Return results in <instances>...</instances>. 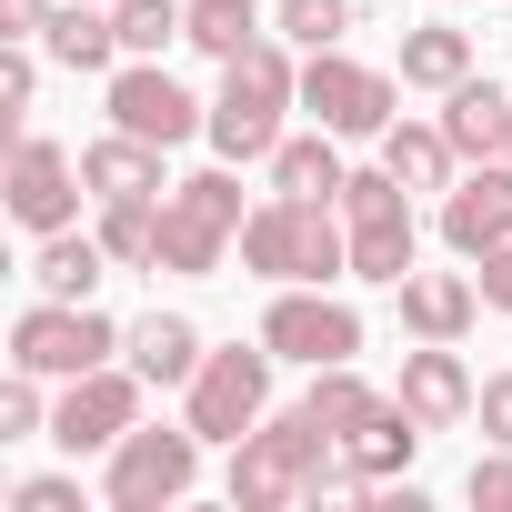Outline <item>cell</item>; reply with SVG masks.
<instances>
[{
    "instance_id": "cell-1",
    "label": "cell",
    "mask_w": 512,
    "mask_h": 512,
    "mask_svg": "<svg viewBox=\"0 0 512 512\" xmlns=\"http://www.w3.org/2000/svg\"><path fill=\"white\" fill-rule=\"evenodd\" d=\"M231 512H272V502H352V492H372L362 472H352V452H342V432H322L302 402L292 412H262L241 442H231Z\"/></svg>"
},
{
    "instance_id": "cell-36",
    "label": "cell",
    "mask_w": 512,
    "mask_h": 512,
    "mask_svg": "<svg viewBox=\"0 0 512 512\" xmlns=\"http://www.w3.org/2000/svg\"><path fill=\"white\" fill-rule=\"evenodd\" d=\"M472 412H482V432H492V442H502V452H512V372H492V382H482V402H472Z\"/></svg>"
},
{
    "instance_id": "cell-30",
    "label": "cell",
    "mask_w": 512,
    "mask_h": 512,
    "mask_svg": "<svg viewBox=\"0 0 512 512\" xmlns=\"http://www.w3.org/2000/svg\"><path fill=\"white\" fill-rule=\"evenodd\" d=\"M272 21H282V41H292V51H342L352 0H272Z\"/></svg>"
},
{
    "instance_id": "cell-29",
    "label": "cell",
    "mask_w": 512,
    "mask_h": 512,
    "mask_svg": "<svg viewBox=\"0 0 512 512\" xmlns=\"http://www.w3.org/2000/svg\"><path fill=\"white\" fill-rule=\"evenodd\" d=\"M251 21H262V0H191V51H211V61H231L241 41H262V31H251Z\"/></svg>"
},
{
    "instance_id": "cell-11",
    "label": "cell",
    "mask_w": 512,
    "mask_h": 512,
    "mask_svg": "<svg viewBox=\"0 0 512 512\" xmlns=\"http://www.w3.org/2000/svg\"><path fill=\"white\" fill-rule=\"evenodd\" d=\"M141 392H151V382H141V372H111V362L81 372V382H61V402H51V442H61L71 462H81V452H111V442L141 422Z\"/></svg>"
},
{
    "instance_id": "cell-24",
    "label": "cell",
    "mask_w": 512,
    "mask_h": 512,
    "mask_svg": "<svg viewBox=\"0 0 512 512\" xmlns=\"http://www.w3.org/2000/svg\"><path fill=\"white\" fill-rule=\"evenodd\" d=\"M452 81H472V31H452V21L402 31V91H452Z\"/></svg>"
},
{
    "instance_id": "cell-34",
    "label": "cell",
    "mask_w": 512,
    "mask_h": 512,
    "mask_svg": "<svg viewBox=\"0 0 512 512\" xmlns=\"http://www.w3.org/2000/svg\"><path fill=\"white\" fill-rule=\"evenodd\" d=\"M462 492H472V502H482V512H512V452H502V442H492V452H482V462H472V482H462Z\"/></svg>"
},
{
    "instance_id": "cell-15",
    "label": "cell",
    "mask_w": 512,
    "mask_h": 512,
    "mask_svg": "<svg viewBox=\"0 0 512 512\" xmlns=\"http://www.w3.org/2000/svg\"><path fill=\"white\" fill-rule=\"evenodd\" d=\"M81 181H91V201H161L171 191L161 181V141H141V131H101L81 151Z\"/></svg>"
},
{
    "instance_id": "cell-16",
    "label": "cell",
    "mask_w": 512,
    "mask_h": 512,
    "mask_svg": "<svg viewBox=\"0 0 512 512\" xmlns=\"http://www.w3.org/2000/svg\"><path fill=\"white\" fill-rule=\"evenodd\" d=\"M402 402L432 422V432H452V422H472V372H462V352L452 342H422V352H402Z\"/></svg>"
},
{
    "instance_id": "cell-9",
    "label": "cell",
    "mask_w": 512,
    "mask_h": 512,
    "mask_svg": "<svg viewBox=\"0 0 512 512\" xmlns=\"http://www.w3.org/2000/svg\"><path fill=\"white\" fill-rule=\"evenodd\" d=\"M262 342H272L282 362L322 372V362H352V352H362V312H352V302H332L322 282H282V292H272V312H262Z\"/></svg>"
},
{
    "instance_id": "cell-26",
    "label": "cell",
    "mask_w": 512,
    "mask_h": 512,
    "mask_svg": "<svg viewBox=\"0 0 512 512\" xmlns=\"http://www.w3.org/2000/svg\"><path fill=\"white\" fill-rule=\"evenodd\" d=\"M101 251L121 272H151L161 262V201H101Z\"/></svg>"
},
{
    "instance_id": "cell-38",
    "label": "cell",
    "mask_w": 512,
    "mask_h": 512,
    "mask_svg": "<svg viewBox=\"0 0 512 512\" xmlns=\"http://www.w3.org/2000/svg\"><path fill=\"white\" fill-rule=\"evenodd\" d=\"M502 161H512V121H502Z\"/></svg>"
},
{
    "instance_id": "cell-3",
    "label": "cell",
    "mask_w": 512,
    "mask_h": 512,
    "mask_svg": "<svg viewBox=\"0 0 512 512\" xmlns=\"http://www.w3.org/2000/svg\"><path fill=\"white\" fill-rule=\"evenodd\" d=\"M332 211H342V201H292V191L251 201L241 262L262 272V282H342V272H352V231H342Z\"/></svg>"
},
{
    "instance_id": "cell-32",
    "label": "cell",
    "mask_w": 512,
    "mask_h": 512,
    "mask_svg": "<svg viewBox=\"0 0 512 512\" xmlns=\"http://www.w3.org/2000/svg\"><path fill=\"white\" fill-rule=\"evenodd\" d=\"M31 91H41V61H31V41H11V51H0V111H31Z\"/></svg>"
},
{
    "instance_id": "cell-8",
    "label": "cell",
    "mask_w": 512,
    "mask_h": 512,
    "mask_svg": "<svg viewBox=\"0 0 512 512\" xmlns=\"http://www.w3.org/2000/svg\"><path fill=\"white\" fill-rule=\"evenodd\" d=\"M402 91H392V71H362V61H342V51H312L302 61V111L332 131V141H382L402 111H392Z\"/></svg>"
},
{
    "instance_id": "cell-13",
    "label": "cell",
    "mask_w": 512,
    "mask_h": 512,
    "mask_svg": "<svg viewBox=\"0 0 512 512\" xmlns=\"http://www.w3.org/2000/svg\"><path fill=\"white\" fill-rule=\"evenodd\" d=\"M442 241L462 251V262H482V251L512 241V161H472V171L442 191Z\"/></svg>"
},
{
    "instance_id": "cell-17",
    "label": "cell",
    "mask_w": 512,
    "mask_h": 512,
    "mask_svg": "<svg viewBox=\"0 0 512 512\" xmlns=\"http://www.w3.org/2000/svg\"><path fill=\"white\" fill-rule=\"evenodd\" d=\"M472 312H482V282L472 272H412L402 282V332L412 342H462Z\"/></svg>"
},
{
    "instance_id": "cell-18",
    "label": "cell",
    "mask_w": 512,
    "mask_h": 512,
    "mask_svg": "<svg viewBox=\"0 0 512 512\" xmlns=\"http://www.w3.org/2000/svg\"><path fill=\"white\" fill-rule=\"evenodd\" d=\"M502 121H512V91H502V81L472 71V81L442 91V141H452L462 161H502Z\"/></svg>"
},
{
    "instance_id": "cell-7",
    "label": "cell",
    "mask_w": 512,
    "mask_h": 512,
    "mask_svg": "<svg viewBox=\"0 0 512 512\" xmlns=\"http://www.w3.org/2000/svg\"><path fill=\"white\" fill-rule=\"evenodd\" d=\"M272 362H282L272 342H231V352H211V362L191 372V412H181V422H191L201 442H241L251 422L272 412Z\"/></svg>"
},
{
    "instance_id": "cell-27",
    "label": "cell",
    "mask_w": 512,
    "mask_h": 512,
    "mask_svg": "<svg viewBox=\"0 0 512 512\" xmlns=\"http://www.w3.org/2000/svg\"><path fill=\"white\" fill-rule=\"evenodd\" d=\"M111 21H121V51L131 61H161L191 31V0H111Z\"/></svg>"
},
{
    "instance_id": "cell-33",
    "label": "cell",
    "mask_w": 512,
    "mask_h": 512,
    "mask_svg": "<svg viewBox=\"0 0 512 512\" xmlns=\"http://www.w3.org/2000/svg\"><path fill=\"white\" fill-rule=\"evenodd\" d=\"M11 512H81V482H71V472H31V482L11 492Z\"/></svg>"
},
{
    "instance_id": "cell-6",
    "label": "cell",
    "mask_w": 512,
    "mask_h": 512,
    "mask_svg": "<svg viewBox=\"0 0 512 512\" xmlns=\"http://www.w3.org/2000/svg\"><path fill=\"white\" fill-rule=\"evenodd\" d=\"M191 482H201V432H191V422H181V432H171V422H161V432L131 422V432L101 452V502H111V512H161V502H181Z\"/></svg>"
},
{
    "instance_id": "cell-20",
    "label": "cell",
    "mask_w": 512,
    "mask_h": 512,
    "mask_svg": "<svg viewBox=\"0 0 512 512\" xmlns=\"http://www.w3.org/2000/svg\"><path fill=\"white\" fill-rule=\"evenodd\" d=\"M41 51H51L61 71H101V81L131 61V51H121V21H111V11H81V0H61V11H51Z\"/></svg>"
},
{
    "instance_id": "cell-23",
    "label": "cell",
    "mask_w": 512,
    "mask_h": 512,
    "mask_svg": "<svg viewBox=\"0 0 512 512\" xmlns=\"http://www.w3.org/2000/svg\"><path fill=\"white\" fill-rule=\"evenodd\" d=\"M342 181H352V171H342V151H332L322 121H312L302 141L282 131V151H272V191H292V201H342Z\"/></svg>"
},
{
    "instance_id": "cell-2",
    "label": "cell",
    "mask_w": 512,
    "mask_h": 512,
    "mask_svg": "<svg viewBox=\"0 0 512 512\" xmlns=\"http://www.w3.org/2000/svg\"><path fill=\"white\" fill-rule=\"evenodd\" d=\"M282 111H302V71L282 41H241L221 61V101H211V151L221 161H272L282 151Z\"/></svg>"
},
{
    "instance_id": "cell-28",
    "label": "cell",
    "mask_w": 512,
    "mask_h": 512,
    "mask_svg": "<svg viewBox=\"0 0 512 512\" xmlns=\"http://www.w3.org/2000/svg\"><path fill=\"white\" fill-rule=\"evenodd\" d=\"M372 402H382V392H372V382H362L352 362H322V372H312V392H302V412H312L322 432H352V422H362Z\"/></svg>"
},
{
    "instance_id": "cell-5",
    "label": "cell",
    "mask_w": 512,
    "mask_h": 512,
    "mask_svg": "<svg viewBox=\"0 0 512 512\" xmlns=\"http://www.w3.org/2000/svg\"><path fill=\"white\" fill-rule=\"evenodd\" d=\"M111 352H131V332L111 322V312H91V302H31L21 322H11V362L21 372H41V382H81V372H101Z\"/></svg>"
},
{
    "instance_id": "cell-19",
    "label": "cell",
    "mask_w": 512,
    "mask_h": 512,
    "mask_svg": "<svg viewBox=\"0 0 512 512\" xmlns=\"http://www.w3.org/2000/svg\"><path fill=\"white\" fill-rule=\"evenodd\" d=\"M412 272H422V221H412V211L352 221V282H382V292H402Z\"/></svg>"
},
{
    "instance_id": "cell-10",
    "label": "cell",
    "mask_w": 512,
    "mask_h": 512,
    "mask_svg": "<svg viewBox=\"0 0 512 512\" xmlns=\"http://www.w3.org/2000/svg\"><path fill=\"white\" fill-rule=\"evenodd\" d=\"M101 111H111V131H141V141H161V151H181L191 131H211V101H191L161 61H121L111 91H101Z\"/></svg>"
},
{
    "instance_id": "cell-31",
    "label": "cell",
    "mask_w": 512,
    "mask_h": 512,
    "mask_svg": "<svg viewBox=\"0 0 512 512\" xmlns=\"http://www.w3.org/2000/svg\"><path fill=\"white\" fill-rule=\"evenodd\" d=\"M31 432H51V402H41V372L11 362V382H0V442H31Z\"/></svg>"
},
{
    "instance_id": "cell-25",
    "label": "cell",
    "mask_w": 512,
    "mask_h": 512,
    "mask_svg": "<svg viewBox=\"0 0 512 512\" xmlns=\"http://www.w3.org/2000/svg\"><path fill=\"white\" fill-rule=\"evenodd\" d=\"M382 161L402 171V191H452V141H442V121H392L382 131Z\"/></svg>"
},
{
    "instance_id": "cell-21",
    "label": "cell",
    "mask_w": 512,
    "mask_h": 512,
    "mask_svg": "<svg viewBox=\"0 0 512 512\" xmlns=\"http://www.w3.org/2000/svg\"><path fill=\"white\" fill-rule=\"evenodd\" d=\"M201 362H211V352H201V332H191L181 312H151V322L131 332V372H141L151 392H191Z\"/></svg>"
},
{
    "instance_id": "cell-12",
    "label": "cell",
    "mask_w": 512,
    "mask_h": 512,
    "mask_svg": "<svg viewBox=\"0 0 512 512\" xmlns=\"http://www.w3.org/2000/svg\"><path fill=\"white\" fill-rule=\"evenodd\" d=\"M81 161L61 151V141H41V131H21L11 141V221L21 231H71L81 221Z\"/></svg>"
},
{
    "instance_id": "cell-14",
    "label": "cell",
    "mask_w": 512,
    "mask_h": 512,
    "mask_svg": "<svg viewBox=\"0 0 512 512\" xmlns=\"http://www.w3.org/2000/svg\"><path fill=\"white\" fill-rule=\"evenodd\" d=\"M422 432H432V422L392 392V402H372V412L342 432V452H352V472H362V482H402V472H412V452H422Z\"/></svg>"
},
{
    "instance_id": "cell-22",
    "label": "cell",
    "mask_w": 512,
    "mask_h": 512,
    "mask_svg": "<svg viewBox=\"0 0 512 512\" xmlns=\"http://www.w3.org/2000/svg\"><path fill=\"white\" fill-rule=\"evenodd\" d=\"M101 272H111L101 231H41V251H31V282H41L51 302H91V292H101Z\"/></svg>"
},
{
    "instance_id": "cell-35",
    "label": "cell",
    "mask_w": 512,
    "mask_h": 512,
    "mask_svg": "<svg viewBox=\"0 0 512 512\" xmlns=\"http://www.w3.org/2000/svg\"><path fill=\"white\" fill-rule=\"evenodd\" d=\"M61 0H0V41H41Z\"/></svg>"
},
{
    "instance_id": "cell-37",
    "label": "cell",
    "mask_w": 512,
    "mask_h": 512,
    "mask_svg": "<svg viewBox=\"0 0 512 512\" xmlns=\"http://www.w3.org/2000/svg\"><path fill=\"white\" fill-rule=\"evenodd\" d=\"M472 282H482V312H512V241L482 251V272H472Z\"/></svg>"
},
{
    "instance_id": "cell-4",
    "label": "cell",
    "mask_w": 512,
    "mask_h": 512,
    "mask_svg": "<svg viewBox=\"0 0 512 512\" xmlns=\"http://www.w3.org/2000/svg\"><path fill=\"white\" fill-rule=\"evenodd\" d=\"M241 181H231V161L221 171H191V181H171L161 191V262L151 272H181V282H211L221 272V251L241 241Z\"/></svg>"
}]
</instances>
